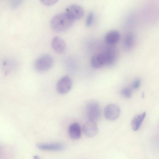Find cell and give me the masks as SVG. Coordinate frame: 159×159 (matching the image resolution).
I'll list each match as a JSON object with an SVG mask.
<instances>
[{
    "instance_id": "7c38bea8",
    "label": "cell",
    "mask_w": 159,
    "mask_h": 159,
    "mask_svg": "<svg viewBox=\"0 0 159 159\" xmlns=\"http://www.w3.org/2000/svg\"><path fill=\"white\" fill-rule=\"evenodd\" d=\"M68 133L70 138L73 139H77L81 136V129L79 125L77 123L72 124L69 127Z\"/></svg>"
},
{
    "instance_id": "8fae6325",
    "label": "cell",
    "mask_w": 159,
    "mask_h": 159,
    "mask_svg": "<svg viewBox=\"0 0 159 159\" xmlns=\"http://www.w3.org/2000/svg\"><path fill=\"white\" fill-rule=\"evenodd\" d=\"M120 39L119 33L116 30H111L106 34L105 40L107 44L112 45L117 43Z\"/></svg>"
},
{
    "instance_id": "5bb4252c",
    "label": "cell",
    "mask_w": 159,
    "mask_h": 159,
    "mask_svg": "<svg viewBox=\"0 0 159 159\" xmlns=\"http://www.w3.org/2000/svg\"><path fill=\"white\" fill-rule=\"evenodd\" d=\"M146 115V112L135 116L132 120L131 126L134 131L137 130L139 128Z\"/></svg>"
},
{
    "instance_id": "ffe728a7",
    "label": "cell",
    "mask_w": 159,
    "mask_h": 159,
    "mask_svg": "<svg viewBox=\"0 0 159 159\" xmlns=\"http://www.w3.org/2000/svg\"><path fill=\"white\" fill-rule=\"evenodd\" d=\"M142 96L143 98L144 97V93H143L142 94Z\"/></svg>"
},
{
    "instance_id": "6da1fadb",
    "label": "cell",
    "mask_w": 159,
    "mask_h": 159,
    "mask_svg": "<svg viewBox=\"0 0 159 159\" xmlns=\"http://www.w3.org/2000/svg\"><path fill=\"white\" fill-rule=\"evenodd\" d=\"M74 20L65 13H60L54 16L51 21L52 30L58 33L64 32L69 29L73 25Z\"/></svg>"
},
{
    "instance_id": "e0dca14e",
    "label": "cell",
    "mask_w": 159,
    "mask_h": 159,
    "mask_svg": "<svg viewBox=\"0 0 159 159\" xmlns=\"http://www.w3.org/2000/svg\"><path fill=\"white\" fill-rule=\"evenodd\" d=\"M94 15L93 12H91L88 15L86 21V25L88 27L91 26L93 23Z\"/></svg>"
},
{
    "instance_id": "2e32d148",
    "label": "cell",
    "mask_w": 159,
    "mask_h": 159,
    "mask_svg": "<svg viewBox=\"0 0 159 159\" xmlns=\"http://www.w3.org/2000/svg\"><path fill=\"white\" fill-rule=\"evenodd\" d=\"M121 94L127 98H130L132 96V93L131 89L128 88L123 89L120 92Z\"/></svg>"
},
{
    "instance_id": "52a82bcc",
    "label": "cell",
    "mask_w": 159,
    "mask_h": 159,
    "mask_svg": "<svg viewBox=\"0 0 159 159\" xmlns=\"http://www.w3.org/2000/svg\"><path fill=\"white\" fill-rule=\"evenodd\" d=\"M51 45L53 50L59 54L64 53L66 50V45L65 41L59 37H54L52 39Z\"/></svg>"
},
{
    "instance_id": "d6986e66",
    "label": "cell",
    "mask_w": 159,
    "mask_h": 159,
    "mask_svg": "<svg viewBox=\"0 0 159 159\" xmlns=\"http://www.w3.org/2000/svg\"><path fill=\"white\" fill-rule=\"evenodd\" d=\"M141 84V80L139 79H136L134 82L132 87L134 89H138L140 86Z\"/></svg>"
},
{
    "instance_id": "7a4b0ae2",
    "label": "cell",
    "mask_w": 159,
    "mask_h": 159,
    "mask_svg": "<svg viewBox=\"0 0 159 159\" xmlns=\"http://www.w3.org/2000/svg\"><path fill=\"white\" fill-rule=\"evenodd\" d=\"M54 60L52 57L49 54L40 56L36 60L34 63L35 70L39 72H43L49 70L52 66Z\"/></svg>"
},
{
    "instance_id": "30bf717a",
    "label": "cell",
    "mask_w": 159,
    "mask_h": 159,
    "mask_svg": "<svg viewBox=\"0 0 159 159\" xmlns=\"http://www.w3.org/2000/svg\"><path fill=\"white\" fill-rule=\"evenodd\" d=\"M106 64V60L104 54L99 53L93 55L91 60L92 66L95 69L101 68Z\"/></svg>"
},
{
    "instance_id": "8992f818",
    "label": "cell",
    "mask_w": 159,
    "mask_h": 159,
    "mask_svg": "<svg viewBox=\"0 0 159 159\" xmlns=\"http://www.w3.org/2000/svg\"><path fill=\"white\" fill-rule=\"evenodd\" d=\"M65 13L70 18L75 21L83 16L84 10L82 7L78 5H72L66 8Z\"/></svg>"
},
{
    "instance_id": "4fadbf2b",
    "label": "cell",
    "mask_w": 159,
    "mask_h": 159,
    "mask_svg": "<svg viewBox=\"0 0 159 159\" xmlns=\"http://www.w3.org/2000/svg\"><path fill=\"white\" fill-rule=\"evenodd\" d=\"M37 146L38 148L42 150L52 151H61L65 148L63 145L58 143L39 144Z\"/></svg>"
},
{
    "instance_id": "5b68a950",
    "label": "cell",
    "mask_w": 159,
    "mask_h": 159,
    "mask_svg": "<svg viewBox=\"0 0 159 159\" xmlns=\"http://www.w3.org/2000/svg\"><path fill=\"white\" fill-rule=\"evenodd\" d=\"M120 113V110L118 106L114 104H110L105 107L104 114L106 119L114 120L118 117Z\"/></svg>"
},
{
    "instance_id": "277c9868",
    "label": "cell",
    "mask_w": 159,
    "mask_h": 159,
    "mask_svg": "<svg viewBox=\"0 0 159 159\" xmlns=\"http://www.w3.org/2000/svg\"><path fill=\"white\" fill-rule=\"evenodd\" d=\"M72 86L71 79L68 75H65L58 81L56 85L57 90L59 94H65L70 91Z\"/></svg>"
},
{
    "instance_id": "9a60e30c",
    "label": "cell",
    "mask_w": 159,
    "mask_h": 159,
    "mask_svg": "<svg viewBox=\"0 0 159 159\" xmlns=\"http://www.w3.org/2000/svg\"><path fill=\"white\" fill-rule=\"evenodd\" d=\"M134 39L133 35L130 33L127 34L125 36L123 43L125 48L129 49L134 46Z\"/></svg>"
},
{
    "instance_id": "ba28073f",
    "label": "cell",
    "mask_w": 159,
    "mask_h": 159,
    "mask_svg": "<svg viewBox=\"0 0 159 159\" xmlns=\"http://www.w3.org/2000/svg\"><path fill=\"white\" fill-rule=\"evenodd\" d=\"M83 130L85 135L90 138L95 136L98 132L95 122L89 120L84 124Z\"/></svg>"
},
{
    "instance_id": "ac0fdd59",
    "label": "cell",
    "mask_w": 159,
    "mask_h": 159,
    "mask_svg": "<svg viewBox=\"0 0 159 159\" xmlns=\"http://www.w3.org/2000/svg\"><path fill=\"white\" fill-rule=\"evenodd\" d=\"M58 0H40L41 3L45 6H49L55 4Z\"/></svg>"
},
{
    "instance_id": "9c48e42d",
    "label": "cell",
    "mask_w": 159,
    "mask_h": 159,
    "mask_svg": "<svg viewBox=\"0 0 159 159\" xmlns=\"http://www.w3.org/2000/svg\"><path fill=\"white\" fill-rule=\"evenodd\" d=\"M106 60V64L111 65L116 61L118 56V52L116 48L113 46L108 47L104 54Z\"/></svg>"
},
{
    "instance_id": "3957f363",
    "label": "cell",
    "mask_w": 159,
    "mask_h": 159,
    "mask_svg": "<svg viewBox=\"0 0 159 159\" xmlns=\"http://www.w3.org/2000/svg\"><path fill=\"white\" fill-rule=\"evenodd\" d=\"M86 112L89 120L96 122L101 117V108L98 103L95 100H91L87 103Z\"/></svg>"
}]
</instances>
